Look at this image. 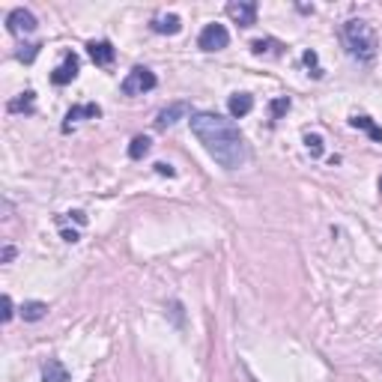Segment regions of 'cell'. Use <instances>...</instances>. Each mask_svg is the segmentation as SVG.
Returning a JSON list of instances; mask_svg holds the SVG:
<instances>
[{
	"label": "cell",
	"instance_id": "cell-1",
	"mask_svg": "<svg viewBox=\"0 0 382 382\" xmlns=\"http://www.w3.org/2000/svg\"><path fill=\"white\" fill-rule=\"evenodd\" d=\"M188 126L191 135L204 144L209 158H215V165H221L224 170H239L242 165H248V144L233 119L213 114V110H194L188 117Z\"/></svg>",
	"mask_w": 382,
	"mask_h": 382
},
{
	"label": "cell",
	"instance_id": "cell-2",
	"mask_svg": "<svg viewBox=\"0 0 382 382\" xmlns=\"http://www.w3.org/2000/svg\"><path fill=\"white\" fill-rule=\"evenodd\" d=\"M340 36H344V45L353 60L358 63H374L376 60V51H379V42H376V33L374 27L367 22H361V18H349L340 30Z\"/></svg>",
	"mask_w": 382,
	"mask_h": 382
},
{
	"label": "cell",
	"instance_id": "cell-3",
	"mask_svg": "<svg viewBox=\"0 0 382 382\" xmlns=\"http://www.w3.org/2000/svg\"><path fill=\"white\" fill-rule=\"evenodd\" d=\"M156 84H158V78H156L153 69L135 66L132 72L123 78V96H144L149 90H156Z\"/></svg>",
	"mask_w": 382,
	"mask_h": 382
},
{
	"label": "cell",
	"instance_id": "cell-4",
	"mask_svg": "<svg viewBox=\"0 0 382 382\" xmlns=\"http://www.w3.org/2000/svg\"><path fill=\"white\" fill-rule=\"evenodd\" d=\"M197 45L204 48V51H221V48H227L230 45L227 27L224 24H206L197 36Z\"/></svg>",
	"mask_w": 382,
	"mask_h": 382
},
{
	"label": "cell",
	"instance_id": "cell-5",
	"mask_svg": "<svg viewBox=\"0 0 382 382\" xmlns=\"http://www.w3.org/2000/svg\"><path fill=\"white\" fill-rule=\"evenodd\" d=\"M78 69H81V63H78V57L72 51H66L63 60H60V66L51 72V81L57 87H66V84H72L75 78H78Z\"/></svg>",
	"mask_w": 382,
	"mask_h": 382
},
{
	"label": "cell",
	"instance_id": "cell-6",
	"mask_svg": "<svg viewBox=\"0 0 382 382\" xmlns=\"http://www.w3.org/2000/svg\"><path fill=\"white\" fill-rule=\"evenodd\" d=\"M6 27H9V33H33L36 30V15L30 13V9H24V6H18V9H13V13L6 15Z\"/></svg>",
	"mask_w": 382,
	"mask_h": 382
},
{
	"label": "cell",
	"instance_id": "cell-7",
	"mask_svg": "<svg viewBox=\"0 0 382 382\" xmlns=\"http://www.w3.org/2000/svg\"><path fill=\"white\" fill-rule=\"evenodd\" d=\"M227 15L233 18L239 27H251L257 22V3L254 0H239V3H227Z\"/></svg>",
	"mask_w": 382,
	"mask_h": 382
},
{
	"label": "cell",
	"instance_id": "cell-8",
	"mask_svg": "<svg viewBox=\"0 0 382 382\" xmlns=\"http://www.w3.org/2000/svg\"><path fill=\"white\" fill-rule=\"evenodd\" d=\"M87 51H90V57H93L96 66H110L114 63V57H117L114 45H110L108 39H93V42H87Z\"/></svg>",
	"mask_w": 382,
	"mask_h": 382
},
{
	"label": "cell",
	"instance_id": "cell-9",
	"mask_svg": "<svg viewBox=\"0 0 382 382\" xmlns=\"http://www.w3.org/2000/svg\"><path fill=\"white\" fill-rule=\"evenodd\" d=\"M185 117H188V105H185V102H174V105H167L165 110H158V117H156V128L176 126L179 119H185Z\"/></svg>",
	"mask_w": 382,
	"mask_h": 382
},
{
	"label": "cell",
	"instance_id": "cell-10",
	"mask_svg": "<svg viewBox=\"0 0 382 382\" xmlns=\"http://www.w3.org/2000/svg\"><path fill=\"white\" fill-rule=\"evenodd\" d=\"M227 110H230V119H242V117H248L251 110H254V96H248V93H233V96H230V102H227Z\"/></svg>",
	"mask_w": 382,
	"mask_h": 382
},
{
	"label": "cell",
	"instance_id": "cell-11",
	"mask_svg": "<svg viewBox=\"0 0 382 382\" xmlns=\"http://www.w3.org/2000/svg\"><path fill=\"white\" fill-rule=\"evenodd\" d=\"M96 119V117H102V108L99 105H75L72 110L66 114V123H63V132H69L75 123H81V119Z\"/></svg>",
	"mask_w": 382,
	"mask_h": 382
},
{
	"label": "cell",
	"instance_id": "cell-12",
	"mask_svg": "<svg viewBox=\"0 0 382 382\" xmlns=\"http://www.w3.org/2000/svg\"><path fill=\"white\" fill-rule=\"evenodd\" d=\"M149 27H153V33H162V36H176L179 30H183V18L174 15V13H170V15H156V18H153V24H149Z\"/></svg>",
	"mask_w": 382,
	"mask_h": 382
},
{
	"label": "cell",
	"instance_id": "cell-13",
	"mask_svg": "<svg viewBox=\"0 0 382 382\" xmlns=\"http://www.w3.org/2000/svg\"><path fill=\"white\" fill-rule=\"evenodd\" d=\"M42 382H69V370H66L63 361L48 358L42 365Z\"/></svg>",
	"mask_w": 382,
	"mask_h": 382
},
{
	"label": "cell",
	"instance_id": "cell-14",
	"mask_svg": "<svg viewBox=\"0 0 382 382\" xmlns=\"http://www.w3.org/2000/svg\"><path fill=\"white\" fill-rule=\"evenodd\" d=\"M18 110H24V114H33L36 110V93L33 90H24L15 102H9V114H18Z\"/></svg>",
	"mask_w": 382,
	"mask_h": 382
},
{
	"label": "cell",
	"instance_id": "cell-15",
	"mask_svg": "<svg viewBox=\"0 0 382 382\" xmlns=\"http://www.w3.org/2000/svg\"><path fill=\"white\" fill-rule=\"evenodd\" d=\"M349 123H353L356 128H361V132H367L370 138H374V140H379V144H382V128H379V126H376L370 117H365V114H356L353 119H349Z\"/></svg>",
	"mask_w": 382,
	"mask_h": 382
},
{
	"label": "cell",
	"instance_id": "cell-16",
	"mask_svg": "<svg viewBox=\"0 0 382 382\" xmlns=\"http://www.w3.org/2000/svg\"><path fill=\"white\" fill-rule=\"evenodd\" d=\"M45 314H48L45 301H24L22 305V317L27 319V323H36V319H42Z\"/></svg>",
	"mask_w": 382,
	"mask_h": 382
},
{
	"label": "cell",
	"instance_id": "cell-17",
	"mask_svg": "<svg viewBox=\"0 0 382 382\" xmlns=\"http://www.w3.org/2000/svg\"><path fill=\"white\" fill-rule=\"evenodd\" d=\"M149 149H153V140H149L147 135H138V138H132V144H128V158H144Z\"/></svg>",
	"mask_w": 382,
	"mask_h": 382
},
{
	"label": "cell",
	"instance_id": "cell-18",
	"mask_svg": "<svg viewBox=\"0 0 382 382\" xmlns=\"http://www.w3.org/2000/svg\"><path fill=\"white\" fill-rule=\"evenodd\" d=\"M281 45L278 39H254V42H251V51L254 54H281Z\"/></svg>",
	"mask_w": 382,
	"mask_h": 382
},
{
	"label": "cell",
	"instance_id": "cell-19",
	"mask_svg": "<svg viewBox=\"0 0 382 382\" xmlns=\"http://www.w3.org/2000/svg\"><path fill=\"white\" fill-rule=\"evenodd\" d=\"M305 144H308V153L314 158L323 156V138H319V135H305Z\"/></svg>",
	"mask_w": 382,
	"mask_h": 382
},
{
	"label": "cell",
	"instance_id": "cell-20",
	"mask_svg": "<svg viewBox=\"0 0 382 382\" xmlns=\"http://www.w3.org/2000/svg\"><path fill=\"white\" fill-rule=\"evenodd\" d=\"M39 48H42L39 42H33V45H24L22 51H18V60H22V63H33L36 54H39Z\"/></svg>",
	"mask_w": 382,
	"mask_h": 382
},
{
	"label": "cell",
	"instance_id": "cell-21",
	"mask_svg": "<svg viewBox=\"0 0 382 382\" xmlns=\"http://www.w3.org/2000/svg\"><path fill=\"white\" fill-rule=\"evenodd\" d=\"M287 110H290V99L287 96L275 99V102H272V119H278L281 114H287Z\"/></svg>",
	"mask_w": 382,
	"mask_h": 382
},
{
	"label": "cell",
	"instance_id": "cell-22",
	"mask_svg": "<svg viewBox=\"0 0 382 382\" xmlns=\"http://www.w3.org/2000/svg\"><path fill=\"white\" fill-rule=\"evenodd\" d=\"M301 60H305V66L314 69V78H323V72H319V66H317V54L314 51H305V54H301Z\"/></svg>",
	"mask_w": 382,
	"mask_h": 382
},
{
	"label": "cell",
	"instance_id": "cell-23",
	"mask_svg": "<svg viewBox=\"0 0 382 382\" xmlns=\"http://www.w3.org/2000/svg\"><path fill=\"white\" fill-rule=\"evenodd\" d=\"M13 314H15V308H13V299H9V296H3V323H9V319H13Z\"/></svg>",
	"mask_w": 382,
	"mask_h": 382
},
{
	"label": "cell",
	"instance_id": "cell-24",
	"mask_svg": "<svg viewBox=\"0 0 382 382\" xmlns=\"http://www.w3.org/2000/svg\"><path fill=\"white\" fill-rule=\"evenodd\" d=\"M156 170H158V174H162V176H174V174H176V170L170 167V165H165V162H158V165H156Z\"/></svg>",
	"mask_w": 382,
	"mask_h": 382
},
{
	"label": "cell",
	"instance_id": "cell-25",
	"mask_svg": "<svg viewBox=\"0 0 382 382\" xmlns=\"http://www.w3.org/2000/svg\"><path fill=\"white\" fill-rule=\"evenodd\" d=\"M13 257H15V248L6 245V248H3V263H13Z\"/></svg>",
	"mask_w": 382,
	"mask_h": 382
},
{
	"label": "cell",
	"instance_id": "cell-26",
	"mask_svg": "<svg viewBox=\"0 0 382 382\" xmlns=\"http://www.w3.org/2000/svg\"><path fill=\"white\" fill-rule=\"evenodd\" d=\"M379 191H382V176H379Z\"/></svg>",
	"mask_w": 382,
	"mask_h": 382
}]
</instances>
